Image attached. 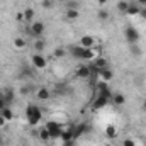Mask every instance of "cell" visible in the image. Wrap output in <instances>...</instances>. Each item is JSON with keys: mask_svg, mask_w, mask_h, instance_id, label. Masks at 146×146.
Segmentation results:
<instances>
[{"mask_svg": "<svg viewBox=\"0 0 146 146\" xmlns=\"http://www.w3.org/2000/svg\"><path fill=\"white\" fill-rule=\"evenodd\" d=\"M65 17H66V21H76L78 19V10L76 9H66Z\"/></svg>", "mask_w": 146, "mask_h": 146, "instance_id": "2e32d148", "label": "cell"}, {"mask_svg": "<svg viewBox=\"0 0 146 146\" xmlns=\"http://www.w3.org/2000/svg\"><path fill=\"white\" fill-rule=\"evenodd\" d=\"M70 53L76 60H95L99 56V49L94 48H83V46H70Z\"/></svg>", "mask_w": 146, "mask_h": 146, "instance_id": "6da1fadb", "label": "cell"}, {"mask_svg": "<svg viewBox=\"0 0 146 146\" xmlns=\"http://www.w3.org/2000/svg\"><path fill=\"white\" fill-rule=\"evenodd\" d=\"M122 146H136V143H134V139H124Z\"/></svg>", "mask_w": 146, "mask_h": 146, "instance_id": "f546056e", "label": "cell"}, {"mask_svg": "<svg viewBox=\"0 0 146 146\" xmlns=\"http://www.w3.org/2000/svg\"><path fill=\"white\" fill-rule=\"evenodd\" d=\"M2 143H3V138H2V134H0V145H2Z\"/></svg>", "mask_w": 146, "mask_h": 146, "instance_id": "60d3db41", "label": "cell"}, {"mask_svg": "<svg viewBox=\"0 0 146 146\" xmlns=\"http://www.w3.org/2000/svg\"><path fill=\"white\" fill-rule=\"evenodd\" d=\"M15 21L22 22V21H24V12H17V14H15Z\"/></svg>", "mask_w": 146, "mask_h": 146, "instance_id": "4dcf8cb0", "label": "cell"}, {"mask_svg": "<svg viewBox=\"0 0 146 146\" xmlns=\"http://www.w3.org/2000/svg\"><path fill=\"white\" fill-rule=\"evenodd\" d=\"M92 68H95V72L99 73L100 70H104V68H107V61H106V58H102V56H97L95 60H94V66Z\"/></svg>", "mask_w": 146, "mask_h": 146, "instance_id": "ba28073f", "label": "cell"}, {"mask_svg": "<svg viewBox=\"0 0 146 146\" xmlns=\"http://www.w3.org/2000/svg\"><path fill=\"white\" fill-rule=\"evenodd\" d=\"M127 7H129V2H126V0H121V2H117V10H119V12L126 14Z\"/></svg>", "mask_w": 146, "mask_h": 146, "instance_id": "44dd1931", "label": "cell"}, {"mask_svg": "<svg viewBox=\"0 0 146 146\" xmlns=\"http://www.w3.org/2000/svg\"><path fill=\"white\" fill-rule=\"evenodd\" d=\"M139 17H141V19H146V7H141V10H139Z\"/></svg>", "mask_w": 146, "mask_h": 146, "instance_id": "d6a6232c", "label": "cell"}, {"mask_svg": "<svg viewBox=\"0 0 146 146\" xmlns=\"http://www.w3.org/2000/svg\"><path fill=\"white\" fill-rule=\"evenodd\" d=\"M5 107H9V106H7V102H5V99H0V110L5 109Z\"/></svg>", "mask_w": 146, "mask_h": 146, "instance_id": "836d02e7", "label": "cell"}, {"mask_svg": "<svg viewBox=\"0 0 146 146\" xmlns=\"http://www.w3.org/2000/svg\"><path fill=\"white\" fill-rule=\"evenodd\" d=\"M94 44H95V39L92 36H83L80 39V46L83 48H94Z\"/></svg>", "mask_w": 146, "mask_h": 146, "instance_id": "7c38bea8", "label": "cell"}, {"mask_svg": "<svg viewBox=\"0 0 146 146\" xmlns=\"http://www.w3.org/2000/svg\"><path fill=\"white\" fill-rule=\"evenodd\" d=\"M3 99H5V102H7V106H9V104H10V102L14 100V92L7 88V90L3 92Z\"/></svg>", "mask_w": 146, "mask_h": 146, "instance_id": "cb8c5ba5", "label": "cell"}, {"mask_svg": "<svg viewBox=\"0 0 146 146\" xmlns=\"http://www.w3.org/2000/svg\"><path fill=\"white\" fill-rule=\"evenodd\" d=\"M0 99H3V92H0Z\"/></svg>", "mask_w": 146, "mask_h": 146, "instance_id": "b9f144b4", "label": "cell"}, {"mask_svg": "<svg viewBox=\"0 0 146 146\" xmlns=\"http://www.w3.org/2000/svg\"><path fill=\"white\" fill-rule=\"evenodd\" d=\"M90 68L87 66V65H82V66H78V70H76V76L78 78H88L90 76Z\"/></svg>", "mask_w": 146, "mask_h": 146, "instance_id": "30bf717a", "label": "cell"}, {"mask_svg": "<svg viewBox=\"0 0 146 146\" xmlns=\"http://www.w3.org/2000/svg\"><path fill=\"white\" fill-rule=\"evenodd\" d=\"M36 95H37L39 100H48V99H49V90H48L46 87H39Z\"/></svg>", "mask_w": 146, "mask_h": 146, "instance_id": "4fadbf2b", "label": "cell"}, {"mask_svg": "<svg viewBox=\"0 0 146 146\" xmlns=\"http://www.w3.org/2000/svg\"><path fill=\"white\" fill-rule=\"evenodd\" d=\"M65 54H66V49H65V48H56V49H54V56H56V58H63Z\"/></svg>", "mask_w": 146, "mask_h": 146, "instance_id": "4316f807", "label": "cell"}, {"mask_svg": "<svg viewBox=\"0 0 146 146\" xmlns=\"http://www.w3.org/2000/svg\"><path fill=\"white\" fill-rule=\"evenodd\" d=\"M44 127L51 133V138L53 139H58V138H61V133H63V129H61V126L58 124V122H54V121H49V122H46L44 124Z\"/></svg>", "mask_w": 146, "mask_h": 146, "instance_id": "3957f363", "label": "cell"}, {"mask_svg": "<svg viewBox=\"0 0 146 146\" xmlns=\"http://www.w3.org/2000/svg\"><path fill=\"white\" fill-rule=\"evenodd\" d=\"M33 48H34L36 51H44V49H46V41H44V39H37V41H34Z\"/></svg>", "mask_w": 146, "mask_h": 146, "instance_id": "d6986e66", "label": "cell"}, {"mask_svg": "<svg viewBox=\"0 0 146 146\" xmlns=\"http://www.w3.org/2000/svg\"><path fill=\"white\" fill-rule=\"evenodd\" d=\"M115 106H124V102H126V97L122 95V94H112V99H110Z\"/></svg>", "mask_w": 146, "mask_h": 146, "instance_id": "9a60e30c", "label": "cell"}, {"mask_svg": "<svg viewBox=\"0 0 146 146\" xmlns=\"http://www.w3.org/2000/svg\"><path fill=\"white\" fill-rule=\"evenodd\" d=\"M124 37H126V41L129 42V44H138V41H139V33L134 29V27H126V31H124Z\"/></svg>", "mask_w": 146, "mask_h": 146, "instance_id": "277c9868", "label": "cell"}, {"mask_svg": "<svg viewBox=\"0 0 146 146\" xmlns=\"http://www.w3.org/2000/svg\"><path fill=\"white\" fill-rule=\"evenodd\" d=\"M106 146H112V145H106Z\"/></svg>", "mask_w": 146, "mask_h": 146, "instance_id": "7bdbcfd3", "label": "cell"}, {"mask_svg": "<svg viewBox=\"0 0 146 146\" xmlns=\"http://www.w3.org/2000/svg\"><path fill=\"white\" fill-rule=\"evenodd\" d=\"M76 5H78L76 2H70V0L66 2V9H76Z\"/></svg>", "mask_w": 146, "mask_h": 146, "instance_id": "1f68e13d", "label": "cell"}, {"mask_svg": "<svg viewBox=\"0 0 146 146\" xmlns=\"http://www.w3.org/2000/svg\"><path fill=\"white\" fill-rule=\"evenodd\" d=\"M97 75H99V78H100L102 82H110V80L114 78V73L110 72L109 68H104V70H100Z\"/></svg>", "mask_w": 146, "mask_h": 146, "instance_id": "9c48e42d", "label": "cell"}, {"mask_svg": "<svg viewBox=\"0 0 146 146\" xmlns=\"http://www.w3.org/2000/svg\"><path fill=\"white\" fill-rule=\"evenodd\" d=\"M85 131H88V126H87V124H78L76 127H73V138H75V139L80 138Z\"/></svg>", "mask_w": 146, "mask_h": 146, "instance_id": "8fae6325", "label": "cell"}, {"mask_svg": "<svg viewBox=\"0 0 146 146\" xmlns=\"http://www.w3.org/2000/svg\"><path fill=\"white\" fill-rule=\"evenodd\" d=\"M33 17H34V10H33V9H26V10H24V21L31 22Z\"/></svg>", "mask_w": 146, "mask_h": 146, "instance_id": "d4e9b609", "label": "cell"}, {"mask_svg": "<svg viewBox=\"0 0 146 146\" xmlns=\"http://www.w3.org/2000/svg\"><path fill=\"white\" fill-rule=\"evenodd\" d=\"M63 146H75V139H70V141H63Z\"/></svg>", "mask_w": 146, "mask_h": 146, "instance_id": "e575fe53", "label": "cell"}, {"mask_svg": "<svg viewBox=\"0 0 146 146\" xmlns=\"http://www.w3.org/2000/svg\"><path fill=\"white\" fill-rule=\"evenodd\" d=\"M5 122H7V121H5V119L0 115V127H2V126H5Z\"/></svg>", "mask_w": 146, "mask_h": 146, "instance_id": "d590c367", "label": "cell"}, {"mask_svg": "<svg viewBox=\"0 0 146 146\" xmlns=\"http://www.w3.org/2000/svg\"><path fill=\"white\" fill-rule=\"evenodd\" d=\"M106 136L110 138V139H114V138L117 136V129H115L114 126H107V127H106Z\"/></svg>", "mask_w": 146, "mask_h": 146, "instance_id": "ffe728a7", "label": "cell"}, {"mask_svg": "<svg viewBox=\"0 0 146 146\" xmlns=\"http://www.w3.org/2000/svg\"><path fill=\"white\" fill-rule=\"evenodd\" d=\"M53 2L54 0H42V7L44 9H53Z\"/></svg>", "mask_w": 146, "mask_h": 146, "instance_id": "f1b7e54d", "label": "cell"}, {"mask_svg": "<svg viewBox=\"0 0 146 146\" xmlns=\"http://www.w3.org/2000/svg\"><path fill=\"white\" fill-rule=\"evenodd\" d=\"M139 10H141L139 5L129 3V7H127V10H126V15H139Z\"/></svg>", "mask_w": 146, "mask_h": 146, "instance_id": "5bb4252c", "label": "cell"}, {"mask_svg": "<svg viewBox=\"0 0 146 146\" xmlns=\"http://www.w3.org/2000/svg\"><path fill=\"white\" fill-rule=\"evenodd\" d=\"M31 61H33V66H34L36 70H44V68L48 66V60H46L42 54H33Z\"/></svg>", "mask_w": 146, "mask_h": 146, "instance_id": "8992f818", "label": "cell"}, {"mask_svg": "<svg viewBox=\"0 0 146 146\" xmlns=\"http://www.w3.org/2000/svg\"><path fill=\"white\" fill-rule=\"evenodd\" d=\"M97 2H99V5H106V2H107V0H97Z\"/></svg>", "mask_w": 146, "mask_h": 146, "instance_id": "74e56055", "label": "cell"}, {"mask_svg": "<svg viewBox=\"0 0 146 146\" xmlns=\"http://www.w3.org/2000/svg\"><path fill=\"white\" fill-rule=\"evenodd\" d=\"M22 72H24V75H26V76H34V70H33V68H29V66H26Z\"/></svg>", "mask_w": 146, "mask_h": 146, "instance_id": "83f0119b", "label": "cell"}, {"mask_svg": "<svg viewBox=\"0 0 146 146\" xmlns=\"http://www.w3.org/2000/svg\"><path fill=\"white\" fill-rule=\"evenodd\" d=\"M110 99L109 97H106V95H97V99H95V102H94V109L97 110V109H102V107H106L107 106V102H109Z\"/></svg>", "mask_w": 146, "mask_h": 146, "instance_id": "52a82bcc", "label": "cell"}, {"mask_svg": "<svg viewBox=\"0 0 146 146\" xmlns=\"http://www.w3.org/2000/svg\"><path fill=\"white\" fill-rule=\"evenodd\" d=\"M0 115H2L5 121H12V119H14V114H12V110L9 109V107H5V109L0 110Z\"/></svg>", "mask_w": 146, "mask_h": 146, "instance_id": "ac0fdd59", "label": "cell"}, {"mask_svg": "<svg viewBox=\"0 0 146 146\" xmlns=\"http://www.w3.org/2000/svg\"><path fill=\"white\" fill-rule=\"evenodd\" d=\"M138 3H139L141 7H146V0H138Z\"/></svg>", "mask_w": 146, "mask_h": 146, "instance_id": "8d00e7d4", "label": "cell"}, {"mask_svg": "<svg viewBox=\"0 0 146 146\" xmlns=\"http://www.w3.org/2000/svg\"><path fill=\"white\" fill-rule=\"evenodd\" d=\"M39 138H41V141H51L53 138H51V133L46 129V127H42L41 131H39Z\"/></svg>", "mask_w": 146, "mask_h": 146, "instance_id": "e0dca14e", "label": "cell"}, {"mask_svg": "<svg viewBox=\"0 0 146 146\" xmlns=\"http://www.w3.org/2000/svg\"><path fill=\"white\" fill-rule=\"evenodd\" d=\"M97 17H99L100 21H107V19H109V12L104 10V9H100V10L97 12Z\"/></svg>", "mask_w": 146, "mask_h": 146, "instance_id": "484cf974", "label": "cell"}, {"mask_svg": "<svg viewBox=\"0 0 146 146\" xmlns=\"http://www.w3.org/2000/svg\"><path fill=\"white\" fill-rule=\"evenodd\" d=\"M44 31H46V26L42 22H33L31 27H29V34L34 37H41L44 34Z\"/></svg>", "mask_w": 146, "mask_h": 146, "instance_id": "5b68a950", "label": "cell"}, {"mask_svg": "<svg viewBox=\"0 0 146 146\" xmlns=\"http://www.w3.org/2000/svg\"><path fill=\"white\" fill-rule=\"evenodd\" d=\"M26 115H27V121H29L31 126H37L41 122V117H42L41 110L37 109L36 106H29L27 110H26Z\"/></svg>", "mask_w": 146, "mask_h": 146, "instance_id": "7a4b0ae2", "label": "cell"}, {"mask_svg": "<svg viewBox=\"0 0 146 146\" xmlns=\"http://www.w3.org/2000/svg\"><path fill=\"white\" fill-rule=\"evenodd\" d=\"M129 51H131L133 56H141V48H139L138 44H131V46H129Z\"/></svg>", "mask_w": 146, "mask_h": 146, "instance_id": "603a6c76", "label": "cell"}, {"mask_svg": "<svg viewBox=\"0 0 146 146\" xmlns=\"http://www.w3.org/2000/svg\"><path fill=\"white\" fill-rule=\"evenodd\" d=\"M143 109L146 110V99H145V100H143Z\"/></svg>", "mask_w": 146, "mask_h": 146, "instance_id": "ab89813d", "label": "cell"}, {"mask_svg": "<svg viewBox=\"0 0 146 146\" xmlns=\"http://www.w3.org/2000/svg\"><path fill=\"white\" fill-rule=\"evenodd\" d=\"M14 46H15L17 49H24V48H26V41H24L22 37H15V39H14Z\"/></svg>", "mask_w": 146, "mask_h": 146, "instance_id": "7402d4cb", "label": "cell"}, {"mask_svg": "<svg viewBox=\"0 0 146 146\" xmlns=\"http://www.w3.org/2000/svg\"><path fill=\"white\" fill-rule=\"evenodd\" d=\"M54 2H60V3H63V2H65V3H66L68 0H54Z\"/></svg>", "mask_w": 146, "mask_h": 146, "instance_id": "f35d334b", "label": "cell"}]
</instances>
